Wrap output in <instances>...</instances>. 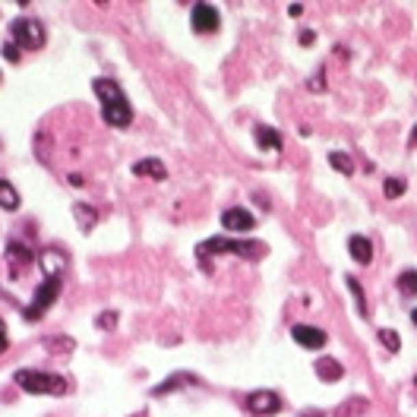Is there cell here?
Here are the masks:
<instances>
[{
  "label": "cell",
  "mask_w": 417,
  "mask_h": 417,
  "mask_svg": "<svg viewBox=\"0 0 417 417\" xmlns=\"http://www.w3.org/2000/svg\"><path fill=\"white\" fill-rule=\"evenodd\" d=\"M92 89H95V95H99V101H101V117H105L108 127H130L133 108L114 79H95Z\"/></svg>",
  "instance_id": "1"
},
{
  "label": "cell",
  "mask_w": 417,
  "mask_h": 417,
  "mask_svg": "<svg viewBox=\"0 0 417 417\" xmlns=\"http://www.w3.org/2000/svg\"><path fill=\"white\" fill-rule=\"evenodd\" d=\"M291 338H294L301 348H323L326 344V332L323 329H316V326H307V323H297L294 329H291Z\"/></svg>",
  "instance_id": "9"
},
{
  "label": "cell",
  "mask_w": 417,
  "mask_h": 417,
  "mask_svg": "<svg viewBox=\"0 0 417 417\" xmlns=\"http://www.w3.org/2000/svg\"><path fill=\"white\" fill-rule=\"evenodd\" d=\"M411 142H417V127H414V133H411Z\"/></svg>",
  "instance_id": "34"
},
{
  "label": "cell",
  "mask_w": 417,
  "mask_h": 417,
  "mask_svg": "<svg viewBox=\"0 0 417 417\" xmlns=\"http://www.w3.org/2000/svg\"><path fill=\"white\" fill-rule=\"evenodd\" d=\"M329 164H332L338 174H344V177H348V174H354V162H351V155H348V152H329Z\"/></svg>",
  "instance_id": "19"
},
{
  "label": "cell",
  "mask_w": 417,
  "mask_h": 417,
  "mask_svg": "<svg viewBox=\"0 0 417 417\" xmlns=\"http://www.w3.org/2000/svg\"><path fill=\"white\" fill-rule=\"evenodd\" d=\"M7 351V326H3V319H0V354Z\"/></svg>",
  "instance_id": "27"
},
{
  "label": "cell",
  "mask_w": 417,
  "mask_h": 417,
  "mask_svg": "<svg viewBox=\"0 0 417 417\" xmlns=\"http://www.w3.org/2000/svg\"><path fill=\"white\" fill-rule=\"evenodd\" d=\"M7 262H10V269L13 272H23L32 266V250L25 244H19V240H10L7 244Z\"/></svg>",
  "instance_id": "10"
},
{
  "label": "cell",
  "mask_w": 417,
  "mask_h": 417,
  "mask_svg": "<svg viewBox=\"0 0 417 417\" xmlns=\"http://www.w3.org/2000/svg\"><path fill=\"white\" fill-rule=\"evenodd\" d=\"M348 250H351L354 262H360V266H370V262H373V244H370L364 234H354V238L348 240Z\"/></svg>",
  "instance_id": "12"
},
{
  "label": "cell",
  "mask_w": 417,
  "mask_h": 417,
  "mask_svg": "<svg viewBox=\"0 0 417 417\" xmlns=\"http://www.w3.org/2000/svg\"><path fill=\"white\" fill-rule=\"evenodd\" d=\"M310 41H313V32H310V29H303V32H301V45H310Z\"/></svg>",
  "instance_id": "29"
},
{
  "label": "cell",
  "mask_w": 417,
  "mask_h": 417,
  "mask_svg": "<svg viewBox=\"0 0 417 417\" xmlns=\"http://www.w3.org/2000/svg\"><path fill=\"white\" fill-rule=\"evenodd\" d=\"M41 269H45V278H60V272L66 269V253H60V250H41Z\"/></svg>",
  "instance_id": "11"
},
{
  "label": "cell",
  "mask_w": 417,
  "mask_h": 417,
  "mask_svg": "<svg viewBox=\"0 0 417 417\" xmlns=\"http://www.w3.org/2000/svg\"><path fill=\"white\" fill-rule=\"evenodd\" d=\"M367 411V399H351L348 405H342V408L336 411V417H357Z\"/></svg>",
  "instance_id": "22"
},
{
  "label": "cell",
  "mask_w": 417,
  "mask_h": 417,
  "mask_svg": "<svg viewBox=\"0 0 417 417\" xmlns=\"http://www.w3.org/2000/svg\"><path fill=\"white\" fill-rule=\"evenodd\" d=\"M288 13H291V16H301L303 7H301V3H294V7H288Z\"/></svg>",
  "instance_id": "30"
},
{
  "label": "cell",
  "mask_w": 417,
  "mask_h": 417,
  "mask_svg": "<svg viewBox=\"0 0 417 417\" xmlns=\"http://www.w3.org/2000/svg\"><path fill=\"white\" fill-rule=\"evenodd\" d=\"M405 190H408V184H405V177H389L383 184V193L389 199H395V197H401V193H405Z\"/></svg>",
  "instance_id": "23"
},
{
  "label": "cell",
  "mask_w": 417,
  "mask_h": 417,
  "mask_svg": "<svg viewBox=\"0 0 417 417\" xmlns=\"http://www.w3.org/2000/svg\"><path fill=\"white\" fill-rule=\"evenodd\" d=\"M323 86H326V82H323V70H319V73H316V79H310V89L316 92V89H323Z\"/></svg>",
  "instance_id": "28"
},
{
  "label": "cell",
  "mask_w": 417,
  "mask_h": 417,
  "mask_svg": "<svg viewBox=\"0 0 417 417\" xmlns=\"http://www.w3.org/2000/svg\"><path fill=\"white\" fill-rule=\"evenodd\" d=\"M73 215H76V221H79L82 231H92V225L99 221V212H95L89 203H73Z\"/></svg>",
  "instance_id": "18"
},
{
  "label": "cell",
  "mask_w": 417,
  "mask_h": 417,
  "mask_svg": "<svg viewBox=\"0 0 417 417\" xmlns=\"http://www.w3.org/2000/svg\"><path fill=\"white\" fill-rule=\"evenodd\" d=\"M344 285L351 288L354 303H357V313H360V316H367V297H364V288H360V281H357V278L348 275V278H344Z\"/></svg>",
  "instance_id": "21"
},
{
  "label": "cell",
  "mask_w": 417,
  "mask_h": 417,
  "mask_svg": "<svg viewBox=\"0 0 417 417\" xmlns=\"http://www.w3.org/2000/svg\"><path fill=\"white\" fill-rule=\"evenodd\" d=\"M0 209H7V212H16V209H19L16 187H13L10 180H3V177H0Z\"/></svg>",
  "instance_id": "17"
},
{
  "label": "cell",
  "mask_w": 417,
  "mask_h": 417,
  "mask_svg": "<svg viewBox=\"0 0 417 417\" xmlns=\"http://www.w3.org/2000/svg\"><path fill=\"white\" fill-rule=\"evenodd\" d=\"M133 417H146V414H133Z\"/></svg>",
  "instance_id": "35"
},
{
  "label": "cell",
  "mask_w": 417,
  "mask_h": 417,
  "mask_svg": "<svg viewBox=\"0 0 417 417\" xmlns=\"http://www.w3.org/2000/svg\"><path fill=\"white\" fill-rule=\"evenodd\" d=\"M60 288H64V281H60V278H45V281L38 285V291H35L32 303L23 310V316L32 319V323H35V319H41L45 313L51 310V303L60 297Z\"/></svg>",
  "instance_id": "4"
},
{
  "label": "cell",
  "mask_w": 417,
  "mask_h": 417,
  "mask_svg": "<svg viewBox=\"0 0 417 417\" xmlns=\"http://www.w3.org/2000/svg\"><path fill=\"white\" fill-rule=\"evenodd\" d=\"M221 225H225L231 234H244V231H253L256 228L253 215L247 212V209H240V205H234V209H225V212H221Z\"/></svg>",
  "instance_id": "8"
},
{
  "label": "cell",
  "mask_w": 417,
  "mask_h": 417,
  "mask_svg": "<svg viewBox=\"0 0 417 417\" xmlns=\"http://www.w3.org/2000/svg\"><path fill=\"white\" fill-rule=\"evenodd\" d=\"M190 25H193V32H199V35L218 32V25H221L218 10H215L212 3H197L193 13H190Z\"/></svg>",
  "instance_id": "6"
},
{
  "label": "cell",
  "mask_w": 417,
  "mask_h": 417,
  "mask_svg": "<svg viewBox=\"0 0 417 417\" xmlns=\"http://www.w3.org/2000/svg\"><path fill=\"white\" fill-rule=\"evenodd\" d=\"M253 139H256V146H260L262 152H278V149H281V136H278L275 127H256Z\"/></svg>",
  "instance_id": "15"
},
{
  "label": "cell",
  "mask_w": 417,
  "mask_h": 417,
  "mask_svg": "<svg viewBox=\"0 0 417 417\" xmlns=\"http://www.w3.org/2000/svg\"><path fill=\"white\" fill-rule=\"evenodd\" d=\"M3 58H7V60H19V48L13 45V41H7V45H3Z\"/></svg>",
  "instance_id": "26"
},
{
  "label": "cell",
  "mask_w": 417,
  "mask_h": 417,
  "mask_svg": "<svg viewBox=\"0 0 417 417\" xmlns=\"http://www.w3.org/2000/svg\"><path fill=\"white\" fill-rule=\"evenodd\" d=\"M10 32H13V45L16 48H25V51H38L45 45V25L38 19H16V23L10 25Z\"/></svg>",
  "instance_id": "5"
},
{
  "label": "cell",
  "mask_w": 417,
  "mask_h": 417,
  "mask_svg": "<svg viewBox=\"0 0 417 417\" xmlns=\"http://www.w3.org/2000/svg\"><path fill=\"white\" fill-rule=\"evenodd\" d=\"M133 174H136V177H152V180L168 177V171H164V164L158 162V158H142V162H136L133 164Z\"/></svg>",
  "instance_id": "16"
},
{
  "label": "cell",
  "mask_w": 417,
  "mask_h": 417,
  "mask_svg": "<svg viewBox=\"0 0 417 417\" xmlns=\"http://www.w3.org/2000/svg\"><path fill=\"white\" fill-rule=\"evenodd\" d=\"M70 184H73V187H82V174H70Z\"/></svg>",
  "instance_id": "31"
},
{
  "label": "cell",
  "mask_w": 417,
  "mask_h": 417,
  "mask_svg": "<svg viewBox=\"0 0 417 417\" xmlns=\"http://www.w3.org/2000/svg\"><path fill=\"white\" fill-rule=\"evenodd\" d=\"M399 291H401L405 297H414V294H417V272H414V269H405V272L399 275Z\"/></svg>",
  "instance_id": "20"
},
{
  "label": "cell",
  "mask_w": 417,
  "mask_h": 417,
  "mask_svg": "<svg viewBox=\"0 0 417 417\" xmlns=\"http://www.w3.org/2000/svg\"><path fill=\"white\" fill-rule=\"evenodd\" d=\"M247 411L250 414H260V417H266V414H278L281 411V399H278L275 392H269V389H260V392H250L247 395Z\"/></svg>",
  "instance_id": "7"
},
{
  "label": "cell",
  "mask_w": 417,
  "mask_h": 417,
  "mask_svg": "<svg viewBox=\"0 0 417 417\" xmlns=\"http://www.w3.org/2000/svg\"><path fill=\"white\" fill-rule=\"evenodd\" d=\"M16 386L32 395H64L70 392V379L60 373H45V370H16Z\"/></svg>",
  "instance_id": "2"
},
{
  "label": "cell",
  "mask_w": 417,
  "mask_h": 417,
  "mask_svg": "<svg viewBox=\"0 0 417 417\" xmlns=\"http://www.w3.org/2000/svg\"><path fill=\"white\" fill-rule=\"evenodd\" d=\"M234 253V256H247V260H260L262 253H266V244H234V240H225V238H212V240H205V244H199L197 256L205 262V256H212V253Z\"/></svg>",
  "instance_id": "3"
},
{
  "label": "cell",
  "mask_w": 417,
  "mask_h": 417,
  "mask_svg": "<svg viewBox=\"0 0 417 417\" xmlns=\"http://www.w3.org/2000/svg\"><path fill=\"white\" fill-rule=\"evenodd\" d=\"M411 319H414V326H417V307H414V310H411Z\"/></svg>",
  "instance_id": "33"
},
{
  "label": "cell",
  "mask_w": 417,
  "mask_h": 417,
  "mask_svg": "<svg viewBox=\"0 0 417 417\" xmlns=\"http://www.w3.org/2000/svg\"><path fill=\"white\" fill-rule=\"evenodd\" d=\"M313 370H316V377L323 379V383H338V379H342V364H338L336 357H319L316 364H313Z\"/></svg>",
  "instance_id": "14"
},
{
  "label": "cell",
  "mask_w": 417,
  "mask_h": 417,
  "mask_svg": "<svg viewBox=\"0 0 417 417\" xmlns=\"http://www.w3.org/2000/svg\"><path fill=\"white\" fill-rule=\"evenodd\" d=\"M184 386H199V379L193 377V373H174L171 379H164V383H158L155 389H152V395H168V392H177V389H184Z\"/></svg>",
  "instance_id": "13"
},
{
  "label": "cell",
  "mask_w": 417,
  "mask_h": 417,
  "mask_svg": "<svg viewBox=\"0 0 417 417\" xmlns=\"http://www.w3.org/2000/svg\"><path fill=\"white\" fill-rule=\"evenodd\" d=\"M379 342L386 344V351H399L401 348V338H399V332H392V329H379Z\"/></svg>",
  "instance_id": "24"
},
{
  "label": "cell",
  "mask_w": 417,
  "mask_h": 417,
  "mask_svg": "<svg viewBox=\"0 0 417 417\" xmlns=\"http://www.w3.org/2000/svg\"><path fill=\"white\" fill-rule=\"evenodd\" d=\"M111 326H117V313L114 310L101 313V316H99V329H111Z\"/></svg>",
  "instance_id": "25"
},
{
  "label": "cell",
  "mask_w": 417,
  "mask_h": 417,
  "mask_svg": "<svg viewBox=\"0 0 417 417\" xmlns=\"http://www.w3.org/2000/svg\"><path fill=\"white\" fill-rule=\"evenodd\" d=\"M303 417H323V411H303Z\"/></svg>",
  "instance_id": "32"
}]
</instances>
